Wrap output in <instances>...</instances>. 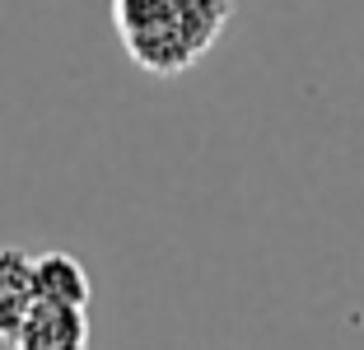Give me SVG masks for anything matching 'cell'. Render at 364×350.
Masks as SVG:
<instances>
[{"mask_svg":"<svg viewBox=\"0 0 364 350\" xmlns=\"http://www.w3.org/2000/svg\"><path fill=\"white\" fill-rule=\"evenodd\" d=\"M112 33L136 70L178 80L225 38L238 0H112Z\"/></svg>","mask_w":364,"mask_h":350,"instance_id":"obj_1","label":"cell"},{"mask_svg":"<svg viewBox=\"0 0 364 350\" xmlns=\"http://www.w3.org/2000/svg\"><path fill=\"white\" fill-rule=\"evenodd\" d=\"M33 285L43 304H65V308H89L94 299V280H89L85 262L61 248L52 253H33Z\"/></svg>","mask_w":364,"mask_h":350,"instance_id":"obj_3","label":"cell"},{"mask_svg":"<svg viewBox=\"0 0 364 350\" xmlns=\"http://www.w3.org/2000/svg\"><path fill=\"white\" fill-rule=\"evenodd\" d=\"M14 350H89V308L33 304L28 322L14 336Z\"/></svg>","mask_w":364,"mask_h":350,"instance_id":"obj_2","label":"cell"},{"mask_svg":"<svg viewBox=\"0 0 364 350\" xmlns=\"http://www.w3.org/2000/svg\"><path fill=\"white\" fill-rule=\"evenodd\" d=\"M33 304H38V285H33V253L23 248H0V341L19 336L28 322Z\"/></svg>","mask_w":364,"mask_h":350,"instance_id":"obj_4","label":"cell"}]
</instances>
